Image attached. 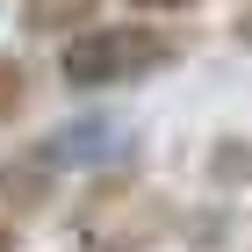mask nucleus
<instances>
[{"label":"nucleus","mask_w":252,"mask_h":252,"mask_svg":"<svg viewBox=\"0 0 252 252\" xmlns=\"http://www.w3.org/2000/svg\"><path fill=\"white\" fill-rule=\"evenodd\" d=\"M137 7V22H173V15H194V7H209V0H123Z\"/></svg>","instance_id":"nucleus-7"},{"label":"nucleus","mask_w":252,"mask_h":252,"mask_svg":"<svg viewBox=\"0 0 252 252\" xmlns=\"http://www.w3.org/2000/svg\"><path fill=\"white\" fill-rule=\"evenodd\" d=\"M238 36H245V43H252V15H245V22H238Z\"/></svg>","instance_id":"nucleus-9"},{"label":"nucleus","mask_w":252,"mask_h":252,"mask_svg":"<svg viewBox=\"0 0 252 252\" xmlns=\"http://www.w3.org/2000/svg\"><path fill=\"white\" fill-rule=\"evenodd\" d=\"M29 101H36V72H29L15 51H0V130L29 116Z\"/></svg>","instance_id":"nucleus-5"},{"label":"nucleus","mask_w":252,"mask_h":252,"mask_svg":"<svg viewBox=\"0 0 252 252\" xmlns=\"http://www.w3.org/2000/svg\"><path fill=\"white\" fill-rule=\"evenodd\" d=\"M0 252H22V231H15V216H0Z\"/></svg>","instance_id":"nucleus-8"},{"label":"nucleus","mask_w":252,"mask_h":252,"mask_svg":"<svg viewBox=\"0 0 252 252\" xmlns=\"http://www.w3.org/2000/svg\"><path fill=\"white\" fill-rule=\"evenodd\" d=\"M51 194H58V173L43 166L36 152H15V158H0V216H36L51 209Z\"/></svg>","instance_id":"nucleus-3"},{"label":"nucleus","mask_w":252,"mask_h":252,"mask_svg":"<svg viewBox=\"0 0 252 252\" xmlns=\"http://www.w3.org/2000/svg\"><path fill=\"white\" fill-rule=\"evenodd\" d=\"M245 180H252V144L245 137H216L209 144V188L231 194V188H245Z\"/></svg>","instance_id":"nucleus-6"},{"label":"nucleus","mask_w":252,"mask_h":252,"mask_svg":"<svg viewBox=\"0 0 252 252\" xmlns=\"http://www.w3.org/2000/svg\"><path fill=\"white\" fill-rule=\"evenodd\" d=\"M188 58V36L173 22H94L79 36L58 43V79L72 94H116V87H137V79H158L166 65Z\"/></svg>","instance_id":"nucleus-1"},{"label":"nucleus","mask_w":252,"mask_h":252,"mask_svg":"<svg viewBox=\"0 0 252 252\" xmlns=\"http://www.w3.org/2000/svg\"><path fill=\"white\" fill-rule=\"evenodd\" d=\"M101 7H108V0H22V29L65 43V36H79V29H94Z\"/></svg>","instance_id":"nucleus-4"},{"label":"nucleus","mask_w":252,"mask_h":252,"mask_svg":"<svg viewBox=\"0 0 252 252\" xmlns=\"http://www.w3.org/2000/svg\"><path fill=\"white\" fill-rule=\"evenodd\" d=\"M29 152L51 166V173H101V166H116V158H130V123L123 116H72L58 123L51 137H36Z\"/></svg>","instance_id":"nucleus-2"}]
</instances>
